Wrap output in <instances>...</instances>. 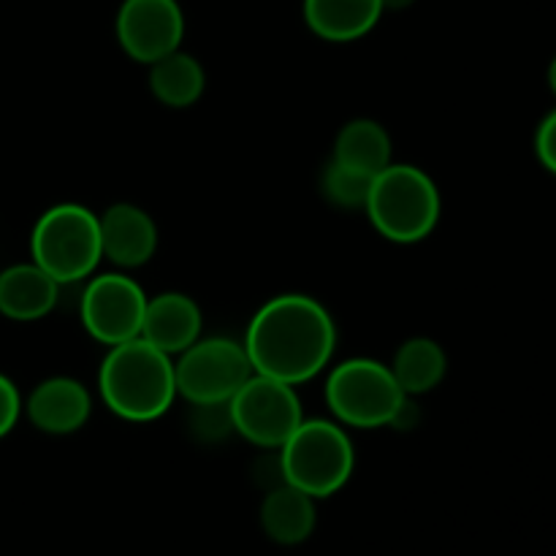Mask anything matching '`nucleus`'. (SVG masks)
Returning <instances> with one entry per match:
<instances>
[{
	"instance_id": "nucleus-2",
	"label": "nucleus",
	"mask_w": 556,
	"mask_h": 556,
	"mask_svg": "<svg viewBox=\"0 0 556 556\" xmlns=\"http://www.w3.org/2000/svg\"><path fill=\"white\" fill-rule=\"evenodd\" d=\"M98 394L123 421H157L179 400L174 358L141 337L109 348L98 369Z\"/></svg>"
},
{
	"instance_id": "nucleus-18",
	"label": "nucleus",
	"mask_w": 556,
	"mask_h": 556,
	"mask_svg": "<svg viewBox=\"0 0 556 556\" xmlns=\"http://www.w3.org/2000/svg\"><path fill=\"white\" fill-rule=\"evenodd\" d=\"M389 369L400 383L402 394L416 400L443 383L445 372H448V356L440 342L429 340V337H413L396 348Z\"/></svg>"
},
{
	"instance_id": "nucleus-1",
	"label": "nucleus",
	"mask_w": 556,
	"mask_h": 556,
	"mask_svg": "<svg viewBox=\"0 0 556 556\" xmlns=\"http://www.w3.org/2000/svg\"><path fill=\"white\" fill-rule=\"evenodd\" d=\"M253 372L302 386L318 378L337 351V324L307 293H280L261 304L242 340Z\"/></svg>"
},
{
	"instance_id": "nucleus-13",
	"label": "nucleus",
	"mask_w": 556,
	"mask_h": 556,
	"mask_svg": "<svg viewBox=\"0 0 556 556\" xmlns=\"http://www.w3.org/2000/svg\"><path fill=\"white\" fill-rule=\"evenodd\" d=\"M201 329H204V315L188 293L166 291L147 299L141 340L166 356L174 358L188 351L195 340H201Z\"/></svg>"
},
{
	"instance_id": "nucleus-25",
	"label": "nucleus",
	"mask_w": 556,
	"mask_h": 556,
	"mask_svg": "<svg viewBox=\"0 0 556 556\" xmlns=\"http://www.w3.org/2000/svg\"><path fill=\"white\" fill-rule=\"evenodd\" d=\"M548 87H552V92L556 96V58L552 60V65H548Z\"/></svg>"
},
{
	"instance_id": "nucleus-9",
	"label": "nucleus",
	"mask_w": 556,
	"mask_h": 556,
	"mask_svg": "<svg viewBox=\"0 0 556 556\" xmlns=\"http://www.w3.org/2000/svg\"><path fill=\"white\" fill-rule=\"evenodd\" d=\"M147 299L144 288L125 271H96L81 288V326L103 348L139 340Z\"/></svg>"
},
{
	"instance_id": "nucleus-22",
	"label": "nucleus",
	"mask_w": 556,
	"mask_h": 556,
	"mask_svg": "<svg viewBox=\"0 0 556 556\" xmlns=\"http://www.w3.org/2000/svg\"><path fill=\"white\" fill-rule=\"evenodd\" d=\"M22 410H25V405H22L20 389L14 386V380L0 375V438H5L16 427Z\"/></svg>"
},
{
	"instance_id": "nucleus-4",
	"label": "nucleus",
	"mask_w": 556,
	"mask_h": 556,
	"mask_svg": "<svg viewBox=\"0 0 556 556\" xmlns=\"http://www.w3.org/2000/svg\"><path fill=\"white\" fill-rule=\"evenodd\" d=\"M30 255L60 286H79L103 261L101 220L90 206L74 201L49 206L33 226Z\"/></svg>"
},
{
	"instance_id": "nucleus-5",
	"label": "nucleus",
	"mask_w": 556,
	"mask_h": 556,
	"mask_svg": "<svg viewBox=\"0 0 556 556\" xmlns=\"http://www.w3.org/2000/svg\"><path fill=\"white\" fill-rule=\"evenodd\" d=\"M282 478L315 500L334 497L356 470V448L348 429L326 418H304L280 451Z\"/></svg>"
},
{
	"instance_id": "nucleus-3",
	"label": "nucleus",
	"mask_w": 556,
	"mask_h": 556,
	"mask_svg": "<svg viewBox=\"0 0 556 556\" xmlns=\"http://www.w3.org/2000/svg\"><path fill=\"white\" fill-rule=\"evenodd\" d=\"M364 212L383 239L394 244H416L432 237L443 201L438 185L424 168L391 163L372 179Z\"/></svg>"
},
{
	"instance_id": "nucleus-21",
	"label": "nucleus",
	"mask_w": 556,
	"mask_h": 556,
	"mask_svg": "<svg viewBox=\"0 0 556 556\" xmlns=\"http://www.w3.org/2000/svg\"><path fill=\"white\" fill-rule=\"evenodd\" d=\"M188 429L195 443L220 445L233 432V418L228 402H212V405H190Z\"/></svg>"
},
{
	"instance_id": "nucleus-20",
	"label": "nucleus",
	"mask_w": 556,
	"mask_h": 556,
	"mask_svg": "<svg viewBox=\"0 0 556 556\" xmlns=\"http://www.w3.org/2000/svg\"><path fill=\"white\" fill-rule=\"evenodd\" d=\"M369 188H372V179L362 177L356 172H348V168H342L331 157L324 166V174H320V193L337 210H364Z\"/></svg>"
},
{
	"instance_id": "nucleus-12",
	"label": "nucleus",
	"mask_w": 556,
	"mask_h": 556,
	"mask_svg": "<svg viewBox=\"0 0 556 556\" xmlns=\"http://www.w3.org/2000/svg\"><path fill=\"white\" fill-rule=\"evenodd\" d=\"M98 220H101L103 258L125 271L150 264L157 250V226L150 212L119 201L98 215Z\"/></svg>"
},
{
	"instance_id": "nucleus-19",
	"label": "nucleus",
	"mask_w": 556,
	"mask_h": 556,
	"mask_svg": "<svg viewBox=\"0 0 556 556\" xmlns=\"http://www.w3.org/2000/svg\"><path fill=\"white\" fill-rule=\"evenodd\" d=\"M204 65L193 54L182 52V49L150 65V92L161 106L190 109L204 96Z\"/></svg>"
},
{
	"instance_id": "nucleus-23",
	"label": "nucleus",
	"mask_w": 556,
	"mask_h": 556,
	"mask_svg": "<svg viewBox=\"0 0 556 556\" xmlns=\"http://www.w3.org/2000/svg\"><path fill=\"white\" fill-rule=\"evenodd\" d=\"M535 152L538 161L548 168V172L556 174V109L538 125L535 134Z\"/></svg>"
},
{
	"instance_id": "nucleus-15",
	"label": "nucleus",
	"mask_w": 556,
	"mask_h": 556,
	"mask_svg": "<svg viewBox=\"0 0 556 556\" xmlns=\"http://www.w3.org/2000/svg\"><path fill=\"white\" fill-rule=\"evenodd\" d=\"M60 282L38 264H14L0 271V315L20 324L41 320L58 307Z\"/></svg>"
},
{
	"instance_id": "nucleus-10",
	"label": "nucleus",
	"mask_w": 556,
	"mask_h": 556,
	"mask_svg": "<svg viewBox=\"0 0 556 556\" xmlns=\"http://www.w3.org/2000/svg\"><path fill=\"white\" fill-rule=\"evenodd\" d=\"M114 36L130 60L152 65L182 47L185 11L177 0H123Z\"/></svg>"
},
{
	"instance_id": "nucleus-7",
	"label": "nucleus",
	"mask_w": 556,
	"mask_h": 556,
	"mask_svg": "<svg viewBox=\"0 0 556 556\" xmlns=\"http://www.w3.org/2000/svg\"><path fill=\"white\" fill-rule=\"evenodd\" d=\"M174 375L177 394L188 405H212L231 402L253 375V364L242 342L228 337H201L174 358Z\"/></svg>"
},
{
	"instance_id": "nucleus-24",
	"label": "nucleus",
	"mask_w": 556,
	"mask_h": 556,
	"mask_svg": "<svg viewBox=\"0 0 556 556\" xmlns=\"http://www.w3.org/2000/svg\"><path fill=\"white\" fill-rule=\"evenodd\" d=\"M380 3H383V11H402L416 3V0H380Z\"/></svg>"
},
{
	"instance_id": "nucleus-14",
	"label": "nucleus",
	"mask_w": 556,
	"mask_h": 556,
	"mask_svg": "<svg viewBox=\"0 0 556 556\" xmlns=\"http://www.w3.org/2000/svg\"><path fill=\"white\" fill-rule=\"evenodd\" d=\"M318 500L304 494L302 489L282 483V486L264 492V503H261L258 521L264 535L277 546H302L313 538L315 527H318Z\"/></svg>"
},
{
	"instance_id": "nucleus-16",
	"label": "nucleus",
	"mask_w": 556,
	"mask_h": 556,
	"mask_svg": "<svg viewBox=\"0 0 556 556\" xmlns=\"http://www.w3.org/2000/svg\"><path fill=\"white\" fill-rule=\"evenodd\" d=\"M380 0H304V22L318 38L351 43L375 30L383 16Z\"/></svg>"
},
{
	"instance_id": "nucleus-6",
	"label": "nucleus",
	"mask_w": 556,
	"mask_h": 556,
	"mask_svg": "<svg viewBox=\"0 0 556 556\" xmlns=\"http://www.w3.org/2000/svg\"><path fill=\"white\" fill-rule=\"evenodd\" d=\"M405 402L389 364L378 358H345L326 378V405L337 424L353 429L391 427Z\"/></svg>"
},
{
	"instance_id": "nucleus-17",
	"label": "nucleus",
	"mask_w": 556,
	"mask_h": 556,
	"mask_svg": "<svg viewBox=\"0 0 556 556\" xmlns=\"http://www.w3.org/2000/svg\"><path fill=\"white\" fill-rule=\"evenodd\" d=\"M331 161L340 163L348 172H356L362 177L375 179L380 172L394 163V144L378 119L356 117L340 128L331 150Z\"/></svg>"
},
{
	"instance_id": "nucleus-8",
	"label": "nucleus",
	"mask_w": 556,
	"mask_h": 556,
	"mask_svg": "<svg viewBox=\"0 0 556 556\" xmlns=\"http://www.w3.org/2000/svg\"><path fill=\"white\" fill-rule=\"evenodd\" d=\"M233 432L255 448L280 451L304 421L302 396L296 386L253 372L248 383L228 402Z\"/></svg>"
},
{
	"instance_id": "nucleus-11",
	"label": "nucleus",
	"mask_w": 556,
	"mask_h": 556,
	"mask_svg": "<svg viewBox=\"0 0 556 556\" xmlns=\"http://www.w3.org/2000/svg\"><path fill=\"white\" fill-rule=\"evenodd\" d=\"M25 413L33 427L43 434L65 438L85 429L92 413V396L85 383L68 375L41 380L25 402Z\"/></svg>"
}]
</instances>
